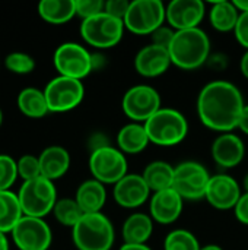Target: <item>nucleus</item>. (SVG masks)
I'll return each instance as SVG.
<instances>
[{"mask_svg": "<svg viewBox=\"0 0 248 250\" xmlns=\"http://www.w3.org/2000/svg\"><path fill=\"white\" fill-rule=\"evenodd\" d=\"M246 107L238 86L228 81H212L206 83L197 95V116L210 130L228 133L238 129V123Z\"/></svg>", "mask_w": 248, "mask_h": 250, "instance_id": "1", "label": "nucleus"}, {"mask_svg": "<svg viewBox=\"0 0 248 250\" xmlns=\"http://www.w3.org/2000/svg\"><path fill=\"white\" fill-rule=\"evenodd\" d=\"M168 51L174 66L183 70H194L208 62L210 40L202 28L177 31Z\"/></svg>", "mask_w": 248, "mask_h": 250, "instance_id": "2", "label": "nucleus"}, {"mask_svg": "<svg viewBox=\"0 0 248 250\" xmlns=\"http://www.w3.org/2000/svg\"><path fill=\"white\" fill-rule=\"evenodd\" d=\"M72 240L77 250H111L115 230L105 214H85L72 229Z\"/></svg>", "mask_w": 248, "mask_h": 250, "instance_id": "3", "label": "nucleus"}, {"mask_svg": "<svg viewBox=\"0 0 248 250\" xmlns=\"http://www.w3.org/2000/svg\"><path fill=\"white\" fill-rule=\"evenodd\" d=\"M151 144L158 146H175L189 135L186 116L171 107H162L145 123Z\"/></svg>", "mask_w": 248, "mask_h": 250, "instance_id": "4", "label": "nucleus"}, {"mask_svg": "<svg viewBox=\"0 0 248 250\" xmlns=\"http://www.w3.org/2000/svg\"><path fill=\"white\" fill-rule=\"evenodd\" d=\"M18 196L23 215L35 218H44L53 212L58 201L54 182L44 177L23 182L19 188Z\"/></svg>", "mask_w": 248, "mask_h": 250, "instance_id": "5", "label": "nucleus"}, {"mask_svg": "<svg viewBox=\"0 0 248 250\" xmlns=\"http://www.w3.org/2000/svg\"><path fill=\"white\" fill-rule=\"evenodd\" d=\"M124 31V22L107 15L105 12L85 19L80 23V37L88 45L96 50L115 47L121 41Z\"/></svg>", "mask_w": 248, "mask_h": 250, "instance_id": "6", "label": "nucleus"}, {"mask_svg": "<svg viewBox=\"0 0 248 250\" xmlns=\"http://www.w3.org/2000/svg\"><path fill=\"white\" fill-rule=\"evenodd\" d=\"M88 166L92 179L101 182L105 186L107 185L114 186L124 176L129 174V164H127L126 154H123L117 146L113 145L91 152Z\"/></svg>", "mask_w": 248, "mask_h": 250, "instance_id": "7", "label": "nucleus"}, {"mask_svg": "<svg viewBox=\"0 0 248 250\" xmlns=\"http://www.w3.org/2000/svg\"><path fill=\"white\" fill-rule=\"evenodd\" d=\"M50 113H67L80 105L85 97L83 82L57 75L44 88Z\"/></svg>", "mask_w": 248, "mask_h": 250, "instance_id": "8", "label": "nucleus"}, {"mask_svg": "<svg viewBox=\"0 0 248 250\" xmlns=\"http://www.w3.org/2000/svg\"><path fill=\"white\" fill-rule=\"evenodd\" d=\"M53 63L58 75L79 81L94 72L92 53L82 44L73 41L63 42L56 48Z\"/></svg>", "mask_w": 248, "mask_h": 250, "instance_id": "9", "label": "nucleus"}, {"mask_svg": "<svg viewBox=\"0 0 248 250\" xmlns=\"http://www.w3.org/2000/svg\"><path fill=\"white\" fill-rule=\"evenodd\" d=\"M165 23V4L161 0H133L124 18L127 31L136 35H151Z\"/></svg>", "mask_w": 248, "mask_h": 250, "instance_id": "10", "label": "nucleus"}, {"mask_svg": "<svg viewBox=\"0 0 248 250\" xmlns=\"http://www.w3.org/2000/svg\"><path fill=\"white\" fill-rule=\"evenodd\" d=\"M123 113L136 123H146L158 110L162 108L159 92L148 83L129 88L121 100Z\"/></svg>", "mask_w": 248, "mask_h": 250, "instance_id": "11", "label": "nucleus"}, {"mask_svg": "<svg viewBox=\"0 0 248 250\" xmlns=\"http://www.w3.org/2000/svg\"><path fill=\"white\" fill-rule=\"evenodd\" d=\"M210 177L203 164L197 161H183L175 166L172 189L184 201L205 199Z\"/></svg>", "mask_w": 248, "mask_h": 250, "instance_id": "12", "label": "nucleus"}, {"mask_svg": "<svg viewBox=\"0 0 248 250\" xmlns=\"http://www.w3.org/2000/svg\"><path fill=\"white\" fill-rule=\"evenodd\" d=\"M12 242L19 250H50L53 233L44 218L26 217L10 233Z\"/></svg>", "mask_w": 248, "mask_h": 250, "instance_id": "13", "label": "nucleus"}, {"mask_svg": "<svg viewBox=\"0 0 248 250\" xmlns=\"http://www.w3.org/2000/svg\"><path fill=\"white\" fill-rule=\"evenodd\" d=\"M206 4L202 0H172L165 6V23L174 31L200 28Z\"/></svg>", "mask_w": 248, "mask_h": 250, "instance_id": "14", "label": "nucleus"}, {"mask_svg": "<svg viewBox=\"0 0 248 250\" xmlns=\"http://www.w3.org/2000/svg\"><path fill=\"white\" fill-rule=\"evenodd\" d=\"M243 192L240 183L229 174L219 173L210 177L205 199L210 207L219 211L234 209Z\"/></svg>", "mask_w": 248, "mask_h": 250, "instance_id": "15", "label": "nucleus"}, {"mask_svg": "<svg viewBox=\"0 0 248 250\" xmlns=\"http://www.w3.org/2000/svg\"><path fill=\"white\" fill-rule=\"evenodd\" d=\"M152 196L151 189L142 174L129 173L113 186V198L117 205L126 209H136L146 204Z\"/></svg>", "mask_w": 248, "mask_h": 250, "instance_id": "16", "label": "nucleus"}, {"mask_svg": "<svg viewBox=\"0 0 248 250\" xmlns=\"http://www.w3.org/2000/svg\"><path fill=\"white\" fill-rule=\"evenodd\" d=\"M184 208V199L171 188L152 193L149 199V215L152 220L162 226L175 223Z\"/></svg>", "mask_w": 248, "mask_h": 250, "instance_id": "17", "label": "nucleus"}, {"mask_svg": "<svg viewBox=\"0 0 248 250\" xmlns=\"http://www.w3.org/2000/svg\"><path fill=\"white\" fill-rule=\"evenodd\" d=\"M172 66L168 48L148 44L134 56V69L143 78H158Z\"/></svg>", "mask_w": 248, "mask_h": 250, "instance_id": "18", "label": "nucleus"}, {"mask_svg": "<svg viewBox=\"0 0 248 250\" xmlns=\"http://www.w3.org/2000/svg\"><path fill=\"white\" fill-rule=\"evenodd\" d=\"M213 161L221 168H234L240 166L246 157V145L243 139L234 132L219 133L210 148Z\"/></svg>", "mask_w": 248, "mask_h": 250, "instance_id": "19", "label": "nucleus"}, {"mask_svg": "<svg viewBox=\"0 0 248 250\" xmlns=\"http://www.w3.org/2000/svg\"><path fill=\"white\" fill-rule=\"evenodd\" d=\"M41 177L56 182L61 179L70 168V154L66 148L60 145H51L41 151L38 155Z\"/></svg>", "mask_w": 248, "mask_h": 250, "instance_id": "20", "label": "nucleus"}, {"mask_svg": "<svg viewBox=\"0 0 248 250\" xmlns=\"http://www.w3.org/2000/svg\"><path fill=\"white\" fill-rule=\"evenodd\" d=\"M155 221L149 214L133 212L130 214L121 227V236L124 243L129 245H146L153 234Z\"/></svg>", "mask_w": 248, "mask_h": 250, "instance_id": "21", "label": "nucleus"}, {"mask_svg": "<svg viewBox=\"0 0 248 250\" xmlns=\"http://www.w3.org/2000/svg\"><path fill=\"white\" fill-rule=\"evenodd\" d=\"M75 199L85 214L101 212L107 202V188L95 179L85 180L79 185Z\"/></svg>", "mask_w": 248, "mask_h": 250, "instance_id": "22", "label": "nucleus"}, {"mask_svg": "<svg viewBox=\"0 0 248 250\" xmlns=\"http://www.w3.org/2000/svg\"><path fill=\"white\" fill-rule=\"evenodd\" d=\"M151 144L143 123L130 122L124 125L117 133V148L126 155L140 154Z\"/></svg>", "mask_w": 248, "mask_h": 250, "instance_id": "23", "label": "nucleus"}, {"mask_svg": "<svg viewBox=\"0 0 248 250\" xmlns=\"http://www.w3.org/2000/svg\"><path fill=\"white\" fill-rule=\"evenodd\" d=\"M174 173H175L174 166H171L167 161L156 160V161L149 163L145 167V170L142 173V177L146 182L151 192L156 193V192L167 190V189L172 188V185H174Z\"/></svg>", "mask_w": 248, "mask_h": 250, "instance_id": "24", "label": "nucleus"}, {"mask_svg": "<svg viewBox=\"0 0 248 250\" xmlns=\"http://www.w3.org/2000/svg\"><path fill=\"white\" fill-rule=\"evenodd\" d=\"M38 15L51 25H63L76 16L75 0H42L38 3Z\"/></svg>", "mask_w": 248, "mask_h": 250, "instance_id": "25", "label": "nucleus"}, {"mask_svg": "<svg viewBox=\"0 0 248 250\" xmlns=\"http://www.w3.org/2000/svg\"><path fill=\"white\" fill-rule=\"evenodd\" d=\"M16 104L19 111L29 119H42L50 113L44 89H38L34 86L23 88L18 94Z\"/></svg>", "mask_w": 248, "mask_h": 250, "instance_id": "26", "label": "nucleus"}, {"mask_svg": "<svg viewBox=\"0 0 248 250\" xmlns=\"http://www.w3.org/2000/svg\"><path fill=\"white\" fill-rule=\"evenodd\" d=\"M240 13L241 12L237 9L234 1H229V0L213 1L209 10V21L216 31L231 32L235 29L238 23Z\"/></svg>", "mask_w": 248, "mask_h": 250, "instance_id": "27", "label": "nucleus"}, {"mask_svg": "<svg viewBox=\"0 0 248 250\" xmlns=\"http://www.w3.org/2000/svg\"><path fill=\"white\" fill-rule=\"evenodd\" d=\"M23 218V211L18 193L0 190V231L10 234L15 226Z\"/></svg>", "mask_w": 248, "mask_h": 250, "instance_id": "28", "label": "nucleus"}, {"mask_svg": "<svg viewBox=\"0 0 248 250\" xmlns=\"http://www.w3.org/2000/svg\"><path fill=\"white\" fill-rule=\"evenodd\" d=\"M54 218L64 227L73 229L85 215L75 198H60L53 209Z\"/></svg>", "mask_w": 248, "mask_h": 250, "instance_id": "29", "label": "nucleus"}, {"mask_svg": "<svg viewBox=\"0 0 248 250\" xmlns=\"http://www.w3.org/2000/svg\"><path fill=\"white\" fill-rule=\"evenodd\" d=\"M202 246L197 240V237L186 230V229H177L167 234L164 240V250H200Z\"/></svg>", "mask_w": 248, "mask_h": 250, "instance_id": "30", "label": "nucleus"}, {"mask_svg": "<svg viewBox=\"0 0 248 250\" xmlns=\"http://www.w3.org/2000/svg\"><path fill=\"white\" fill-rule=\"evenodd\" d=\"M4 66L15 75H28L35 69V59L23 51H13L4 57Z\"/></svg>", "mask_w": 248, "mask_h": 250, "instance_id": "31", "label": "nucleus"}, {"mask_svg": "<svg viewBox=\"0 0 248 250\" xmlns=\"http://www.w3.org/2000/svg\"><path fill=\"white\" fill-rule=\"evenodd\" d=\"M18 179V161L7 154H0V190H10Z\"/></svg>", "mask_w": 248, "mask_h": 250, "instance_id": "32", "label": "nucleus"}, {"mask_svg": "<svg viewBox=\"0 0 248 250\" xmlns=\"http://www.w3.org/2000/svg\"><path fill=\"white\" fill-rule=\"evenodd\" d=\"M18 174L23 182H29L41 177L39 160L37 155L25 154L18 160Z\"/></svg>", "mask_w": 248, "mask_h": 250, "instance_id": "33", "label": "nucleus"}, {"mask_svg": "<svg viewBox=\"0 0 248 250\" xmlns=\"http://www.w3.org/2000/svg\"><path fill=\"white\" fill-rule=\"evenodd\" d=\"M76 1V16L82 21L94 18L104 12L105 1L104 0H75Z\"/></svg>", "mask_w": 248, "mask_h": 250, "instance_id": "34", "label": "nucleus"}, {"mask_svg": "<svg viewBox=\"0 0 248 250\" xmlns=\"http://www.w3.org/2000/svg\"><path fill=\"white\" fill-rule=\"evenodd\" d=\"M175 32L170 25L164 23L162 26H159L158 29H155L152 34H151V40H152V44L155 45H159V47H164V48H170L174 37H175Z\"/></svg>", "mask_w": 248, "mask_h": 250, "instance_id": "35", "label": "nucleus"}, {"mask_svg": "<svg viewBox=\"0 0 248 250\" xmlns=\"http://www.w3.org/2000/svg\"><path fill=\"white\" fill-rule=\"evenodd\" d=\"M130 7L129 0H107L105 1V9L104 12L113 18L121 19L124 22V18L127 15V10Z\"/></svg>", "mask_w": 248, "mask_h": 250, "instance_id": "36", "label": "nucleus"}, {"mask_svg": "<svg viewBox=\"0 0 248 250\" xmlns=\"http://www.w3.org/2000/svg\"><path fill=\"white\" fill-rule=\"evenodd\" d=\"M234 34H235L237 41L246 50H248V12L240 13V19H238V23L234 29Z\"/></svg>", "mask_w": 248, "mask_h": 250, "instance_id": "37", "label": "nucleus"}, {"mask_svg": "<svg viewBox=\"0 0 248 250\" xmlns=\"http://www.w3.org/2000/svg\"><path fill=\"white\" fill-rule=\"evenodd\" d=\"M234 214H235V218L244 224L248 226V193H243L240 201L237 202L235 208H234Z\"/></svg>", "mask_w": 248, "mask_h": 250, "instance_id": "38", "label": "nucleus"}, {"mask_svg": "<svg viewBox=\"0 0 248 250\" xmlns=\"http://www.w3.org/2000/svg\"><path fill=\"white\" fill-rule=\"evenodd\" d=\"M110 142H108V138L102 133V132H95L89 136L88 139V148H89V152H94L96 149H101V148H105L108 146Z\"/></svg>", "mask_w": 248, "mask_h": 250, "instance_id": "39", "label": "nucleus"}, {"mask_svg": "<svg viewBox=\"0 0 248 250\" xmlns=\"http://www.w3.org/2000/svg\"><path fill=\"white\" fill-rule=\"evenodd\" d=\"M238 129L248 135V104H246L244 110H243V114H241V119H240V123H238Z\"/></svg>", "mask_w": 248, "mask_h": 250, "instance_id": "40", "label": "nucleus"}, {"mask_svg": "<svg viewBox=\"0 0 248 250\" xmlns=\"http://www.w3.org/2000/svg\"><path fill=\"white\" fill-rule=\"evenodd\" d=\"M240 70H241V75L248 79V50L244 51V54L241 56V60H240Z\"/></svg>", "mask_w": 248, "mask_h": 250, "instance_id": "41", "label": "nucleus"}, {"mask_svg": "<svg viewBox=\"0 0 248 250\" xmlns=\"http://www.w3.org/2000/svg\"><path fill=\"white\" fill-rule=\"evenodd\" d=\"M118 250H152L148 245H129V243H123V246Z\"/></svg>", "mask_w": 248, "mask_h": 250, "instance_id": "42", "label": "nucleus"}, {"mask_svg": "<svg viewBox=\"0 0 248 250\" xmlns=\"http://www.w3.org/2000/svg\"><path fill=\"white\" fill-rule=\"evenodd\" d=\"M0 250H10V243L7 240V234L0 231Z\"/></svg>", "mask_w": 248, "mask_h": 250, "instance_id": "43", "label": "nucleus"}, {"mask_svg": "<svg viewBox=\"0 0 248 250\" xmlns=\"http://www.w3.org/2000/svg\"><path fill=\"white\" fill-rule=\"evenodd\" d=\"M234 3L240 12H248V0H234Z\"/></svg>", "mask_w": 248, "mask_h": 250, "instance_id": "44", "label": "nucleus"}, {"mask_svg": "<svg viewBox=\"0 0 248 250\" xmlns=\"http://www.w3.org/2000/svg\"><path fill=\"white\" fill-rule=\"evenodd\" d=\"M200 250H224L219 245H206V246H202Z\"/></svg>", "mask_w": 248, "mask_h": 250, "instance_id": "45", "label": "nucleus"}, {"mask_svg": "<svg viewBox=\"0 0 248 250\" xmlns=\"http://www.w3.org/2000/svg\"><path fill=\"white\" fill-rule=\"evenodd\" d=\"M241 188L244 189V193H248V173L244 176V179H243V186Z\"/></svg>", "mask_w": 248, "mask_h": 250, "instance_id": "46", "label": "nucleus"}, {"mask_svg": "<svg viewBox=\"0 0 248 250\" xmlns=\"http://www.w3.org/2000/svg\"><path fill=\"white\" fill-rule=\"evenodd\" d=\"M1 125H3V111L0 108V127H1Z\"/></svg>", "mask_w": 248, "mask_h": 250, "instance_id": "47", "label": "nucleus"}]
</instances>
